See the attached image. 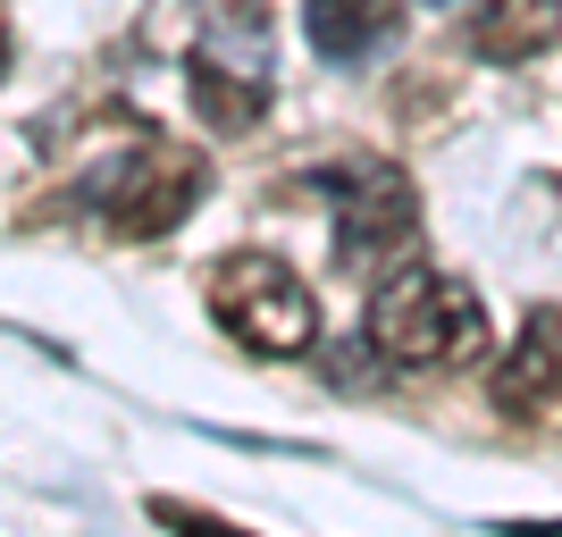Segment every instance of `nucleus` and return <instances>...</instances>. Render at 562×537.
<instances>
[{"label":"nucleus","mask_w":562,"mask_h":537,"mask_svg":"<svg viewBox=\"0 0 562 537\" xmlns=\"http://www.w3.org/2000/svg\"><path fill=\"white\" fill-rule=\"evenodd\" d=\"M562 403V311H529V327L513 336L504 370H495V412L504 421H546Z\"/></svg>","instance_id":"obj_5"},{"label":"nucleus","mask_w":562,"mask_h":537,"mask_svg":"<svg viewBox=\"0 0 562 537\" xmlns=\"http://www.w3.org/2000/svg\"><path fill=\"white\" fill-rule=\"evenodd\" d=\"M202 303H211V320L227 327L244 353H260V361H294V353H311V336H319V303H311V286L294 278L278 253H227L211 269V286H202Z\"/></svg>","instance_id":"obj_2"},{"label":"nucleus","mask_w":562,"mask_h":537,"mask_svg":"<svg viewBox=\"0 0 562 537\" xmlns=\"http://www.w3.org/2000/svg\"><path fill=\"white\" fill-rule=\"evenodd\" d=\"M554 43H562V0H479V18H470V51L487 68H520Z\"/></svg>","instance_id":"obj_7"},{"label":"nucleus","mask_w":562,"mask_h":537,"mask_svg":"<svg viewBox=\"0 0 562 537\" xmlns=\"http://www.w3.org/2000/svg\"><path fill=\"white\" fill-rule=\"evenodd\" d=\"M202 193H211V168L177 143H135V152L101 160L93 177H76V202L110 211L117 235H168L186 211H202Z\"/></svg>","instance_id":"obj_3"},{"label":"nucleus","mask_w":562,"mask_h":537,"mask_svg":"<svg viewBox=\"0 0 562 537\" xmlns=\"http://www.w3.org/2000/svg\"><path fill=\"white\" fill-rule=\"evenodd\" d=\"M361 336H370V353L386 370H470L487 353V303L462 278L412 260V269H395L370 294V327Z\"/></svg>","instance_id":"obj_1"},{"label":"nucleus","mask_w":562,"mask_h":537,"mask_svg":"<svg viewBox=\"0 0 562 537\" xmlns=\"http://www.w3.org/2000/svg\"><path fill=\"white\" fill-rule=\"evenodd\" d=\"M311 51L336 59V68H361L386 34H395V0H303Z\"/></svg>","instance_id":"obj_8"},{"label":"nucleus","mask_w":562,"mask_h":537,"mask_svg":"<svg viewBox=\"0 0 562 537\" xmlns=\"http://www.w3.org/2000/svg\"><path fill=\"white\" fill-rule=\"evenodd\" d=\"M186 93H193V110H202V126L244 135V126H260V110H269V68H244V59H218V51H193V59H186Z\"/></svg>","instance_id":"obj_6"},{"label":"nucleus","mask_w":562,"mask_h":537,"mask_svg":"<svg viewBox=\"0 0 562 537\" xmlns=\"http://www.w3.org/2000/svg\"><path fill=\"white\" fill-rule=\"evenodd\" d=\"M336 269H386V260L420 235V202H412V177L395 168H345L336 177Z\"/></svg>","instance_id":"obj_4"},{"label":"nucleus","mask_w":562,"mask_h":537,"mask_svg":"<svg viewBox=\"0 0 562 537\" xmlns=\"http://www.w3.org/2000/svg\"><path fill=\"white\" fill-rule=\"evenodd\" d=\"M143 513L160 521V529H177V537H244L235 521H218V513H202V504H177V495H151Z\"/></svg>","instance_id":"obj_9"},{"label":"nucleus","mask_w":562,"mask_h":537,"mask_svg":"<svg viewBox=\"0 0 562 537\" xmlns=\"http://www.w3.org/2000/svg\"><path fill=\"white\" fill-rule=\"evenodd\" d=\"M437 9H453V0H437Z\"/></svg>","instance_id":"obj_10"}]
</instances>
